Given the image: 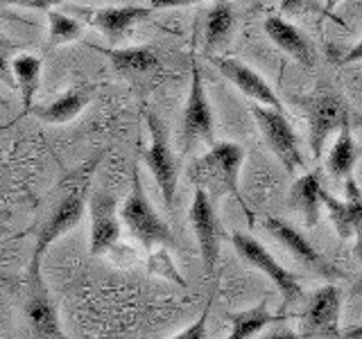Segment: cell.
I'll list each match as a JSON object with an SVG mask.
<instances>
[{
    "mask_svg": "<svg viewBox=\"0 0 362 339\" xmlns=\"http://www.w3.org/2000/svg\"><path fill=\"white\" fill-rule=\"evenodd\" d=\"M102 158V152L93 158H88L84 165H79L75 172L66 174L64 184L66 192L59 199V203L52 208L50 218L43 222L37 244L32 251V263H30V285H39L43 282L41 276V260L45 251L50 249L52 242H57L59 237H64L68 231H73L75 226L82 222V218L88 213V195H90V181H93V172Z\"/></svg>",
    "mask_w": 362,
    "mask_h": 339,
    "instance_id": "6da1fadb",
    "label": "cell"
},
{
    "mask_svg": "<svg viewBox=\"0 0 362 339\" xmlns=\"http://www.w3.org/2000/svg\"><path fill=\"white\" fill-rule=\"evenodd\" d=\"M245 161V150L238 143H215L211 150L190 165V179L197 188L218 195H231L249 213L247 201L240 195V167Z\"/></svg>",
    "mask_w": 362,
    "mask_h": 339,
    "instance_id": "7a4b0ae2",
    "label": "cell"
},
{
    "mask_svg": "<svg viewBox=\"0 0 362 339\" xmlns=\"http://www.w3.org/2000/svg\"><path fill=\"white\" fill-rule=\"evenodd\" d=\"M120 222L147 251L154 246H177L170 226L161 220V215L154 210L152 201L145 195L139 165H134L132 170V190L120 208Z\"/></svg>",
    "mask_w": 362,
    "mask_h": 339,
    "instance_id": "3957f363",
    "label": "cell"
},
{
    "mask_svg": "<svg viewBox=\"0 0 362 339\" xmlns=\"http://www.w3.org/2000/svg\"><path fill=\"white\" fill-rule=\"evenodd\" d=\"M143 120H145L147 131H150V147L145 150L143 158L147 167H150L158 190H161V197L165 201L168 210H173L177 179H179V163L173 152V145H170V131L165 127V122L158 118L154 111L143 109Z\"/></svg>",
    "mask_w": 362,
    "mask_h": 339,
    "instance_id": "277c9868",
    "label": "cell"
},
{
    "mask_svg": "<svg viewBox=\"0 0 362 339\" xmlns=\"http://www.w3.org/2000/svg\"><path fill=\"white\" fill-rule=\"evenodd\" d=\"M179 143L181 150L190 152L195 143H206L209 147L215 145V118L213 109L204 88V79L197 61L192 59V77H190V90L186 97L184 116H181V129H179Z\"/></svg>",
    "mask_w": 362,
    "mask_h": 339,
    "instance_id": "5b68a950",
    "label": "cell"
},
{
    "mask_svg": "<svg viewBox=\"0 0 362 339\" xmlns=\"http://www.w3.org/2000/svg\"><path fill=\"white\" fill-rule=\"evenodd\" d=\"M231 244L238 251V256H240L247 265H252L258 271H263V274L272 280V285L281 292L283 303H286V305L297 303L303 297V287H301L299 276L283 267L279 260L256 240V237L240 233V231H233L231 233Z\"/></svg>",
    "mask_w": 362,
    "mask_h": 339,
    "instance_id": "8992f818",
    "label": "cell"
},
{
    "mask_svg": "<svg viewBox=\"0 0 362 339\" xmlns=\"http://www.w3.org/2000/svg\"><path fill=\"white\" fill-rule=\"evenodd\" d=\"M249 111H252V116L258 124L260 133H263L265 143L269 145V150L274 152L281 165L286 167V172L297 174V170L303 167V154L297 141V133H294L286 113L263 107L258 102H252Z\"/></svg>",
    "mask_w": 362,
    "mask_h": 339,
    "instance_id": "52a82bcc",
    "label": "cell"
},
{
    "mask_svg": "<svg viewBox=\"0 0 362 339\" xmlns=\"http://www.w3.org/2000/svg\"><path fill=\"white\" fill-rule=\"evenodd\" d=\"M303 109L308 118V143L313 156L322 158L328 138L349 120V107L339 95L324 90V93L303 97Z\"/></svg>",
    "mask_w": 362,
    "mask_h": 339,
    "instance_id": "ba28073f",
    "label": "cell"
},
{
    "mask_svg": "<svg viewBox=\"0 0 362 339\" xmlns=\"http://www.w3.org/2000/svg\"><path fill=\"white\" fill-rule=\"evenodd\" d=\"M188 218H190V226H192V231H195L197 244H199L204 271H206V276H213L215 267H218V260H220L222 224H220L218 213H215L211 195L204 188L195 186V195H192Z\"/></svg>",
    "mask_w": 362,
    "mask_h": 339,
    "instance_id": "9c48e42d",
    "label": "cell"
},
{
    "mask_svg": "<svg viewBox=\"0 0 362 339\" xmlns=\"http://www.w3.org/2000/svg\"><path fill=\"white\" fill-rule=\"evenodd\" d=\"M265 231L274 237L276 242H281L288 251L299 260L303 267H308L310 271H315L317 276L326 278L328 282H335V280H344L346 274L342 269H337L335 265H331L328 260L320 254V249H315L308 237H305L301 231L294 229L292 224L283 222L281 218H274V215H267L263 220Z\"/></svg>",
    "mask_w": 362,
    "mask_h": 339,
    "instance_id": "30bf717a",
    "label": "cell"
},
{
    "mask_svg": "<svg viewBox=\"0 0 362 339\" xmlns=\"http://www.w3.org/2000/svg\"><path fill=\"white\" fill-rule=\"evenodd\" d=\"M88 215H90V256H105L120 240V213L118 201L105 190H90L88 195Z\"/></svg>",
    "mask_w": 362,
    "mask_h": 339,
    "instance_id": "8fae6325",
    "label": "cell"
},
{
    "mask_svg": "<svg viewBox=\"0 0 362 339\" xmlns=\"http://www.w3.org/2000/svg\"><path fill=\"white\" fill-rule=\"evenodd\" d=\"M209 61L218 68L240 93H245L247 97H252L254 102H258V105H263V107L283 111L279 95L272 90V86L254 71V68H249L247 64L238 59H231V56H220V54H211Z\"/></svg>",
    "mask_w": 362,
    "mask_h": 339,
    "instance_id": "7c38bea8",
    "label": "cell"
},
{
    "mask_svg": "<svg viewBox=\"0 0 362 339\" xmlns=\"http://www.w3.org/2000/svg\"><path fill=\"white\" fill-rule=\"evenodd\" d=\"M339 319H342V290L333 282L315 290L303 314L305 333L337 337Z\"/></svg>",
    "mask_w": 362,
    "mask_h": 339,
    "instance_id": "4fadbf2b",
    "label": "cell"
},
{
    "mask_svg": "<svg viewBox=\"0 0 362 339\" xmlns=\"http://www.w3.org/2000/svg\"><path fill=\"white\" fill-rule=\"evenodd\" d=\"M77 11L88 20V25L98 28L102 32V37H105L111 45H118L134 23H139L152 14V7H139V5L98 7V9L79 7Z\"/></svg>",
    "mask_w": 362,
    "mask_h": 339,
    "instance_id": "5bb4252c",
    "label": "cell"
},
{
    "mask_svg": "<svg viewBox=\"0 0 362 339\" xmlns=\"http://www.w3.org/2000/svg\"><path fill=\"white\" fill-rule=\"evenodd\" d=\"M346 186H344V199H335L331 192L324 190L320 192L322 197V203L326 206V213L328 218H331L333 226L337 235L342 237V240H349V237H354L356 231L362 226V190L360 186L356 184L354 177L344 179Z\"/></svg>",
    "mask_w": 362,
    "mask_h": 339,
    "instance_id": "9a60e30c",
    "label": "cell"
},
{
    "mask_svg": "<svg viewBox=\"0 0 362 339\" xmlns=\"http://www.w3.org/2000/svg\"><path fill=\"white\" fill-rule=\"evenodd\" d=\"M95 90H98V84L79 82L73 88H68L62 97L50 102V105H43V107L34 105L30 113L48 124H68L90 105V100L95 97Z\"/></svg>",
    "mask_w": 362,
    "mask_h": 339,
    "instance_id": "2e32d148",
    "label": "cell"
},
{
    "mask_svg": "<svg viewBox=\"0 0 362 339\" xmlns=\"http://www.w3.org/2000/svg\"><path fill=\"white\" fill-rule=\"evenodd\" d=\"M265 32L276 48H281L288 56H292L294 61L301 64L303 68H313V64H315L313 45L308 39H305V34L299 28H294L292 23H288L281 16H267L265 18Z\"/></svg>",
    "mask_w": 362,
    "mask_h": 339,
    "instance_id": "e0dca14e",
    "label": "cell"
},
{
    "mask_svg": "<svg viewBox=\"0 0 362 339\" xmlns=\"http://www.w3.org/2000/svg\"><path fill=\"white\" fill-rule=\"evenodd\" d=\"M25 314L32 323V328L37 331L43 339H66L62 328H59V314L50 299L45 282L39 285H30V297L25 303Z\"/></svg>",
    "mask_w": 362,
    "mask_h": 339,
    "instance_id": "ac0fdd59",
    "label": "cell"
},
{
    "mask_svg": "<svg viewBox=\"0 0 362 339\" xmlns=\"http://www.w3.org/2000/svg\"><path fill=\"white\" fill-rule=\"evenodd\" d=\"M93 50L105 54L111 66L127 77L147 75L161 66L156 50L150 45H132V48H100V45H93Z\"/></svg>",
    "mask_w": 362,
    "mask_h": 339,
    "instance_id": "d6986e66",
    "label": "cell"
},
{
    "mask_svg": "<svg viewBox=\"0 0 362 339\" xmlns=\"http://www.w3.org/2000/svg\"><path fill=\"white\" fill-rule=\"evenodd\" d=\"M322 170H310L305 172L303 177H299L297 181L292 184L290 190V206L301 213V218L305 222V226H315L320 222V203H322Z\"/></svg>",
    "mask_w": 362,
    "mask_h": 339,
    "instance_id": "ffe728a7",
    "label": "cell"
},
{
    "mask_svg": "<svg viewBox=\"0 0 362 339\" xmlns=\"http://www.w3.org/2000/svg\"><path fill=\"white\" fill-rule=\"evenodd\" d=\"M235 28V11L229 0H215V5L206 14V25H204V52L206 56L213 54V50L231 39Z\"/></svg>",
    "mask_w": 362,
    "mask_h": 339,
    "instance_id": "44dd1931",
    "label": "cell"
},
{
    "mask_svg": "<svg viewBox=\"0 0 362 339\" xmlns=\"http://www.w3.org/2000/svg\"><path fill=\"white\" fill-rule=\"evenodd\" d=\"M41 59L34 54H16L11 59V73H14L16 88H21V100H23V116H28L34 107V95L41 88Z\"/></svg>",
    "mask_w": 362,
    "mask_h": 339,
    "instance_id": "7402d4cb",
    "label": "cell"
},
{
    "mask_svg": "<svg viewBox=\"0 0 362 339\" xmlns=\"http://www.w3.org/2000/svg\"><path fill=\"white\" fill-rule=\"evenodd\" d=\"M356 158H358L356 141H354V133H351V122L346 120L342 127H339L337 138L326 156V172L335 179H349L351 172H354Z\"/></svg>",
    "mask_w": 362,
    "mask_h": 339,
    "instance_id": "603a6c76",
    "label": "cell"
},
{
    "mask_svg": "<svg viewBox=\"0 0 362 339\" xmlns=\"http://www.w3.org/2000/svg\"><path fill=\"white\" fill-rule=\"evenodd\" d=\"M226 319H229V323H231V333L226 335L224 339H252L256 333L263 331L265 326L281 321V316L272 314L265 308V303H256L254 308L226 314Z\"/></svg>",
    "mask_w": 362,
    "mask_h": 339,
    "instance_id": "cb8c5ba5",
    "label": "cell"
},
{
    "mask_svg": "<svg viewBox=\"0 0 362 339\" xmlns=\"http://www.w3.org/2000/svg\"><path fill=\"white\" fill-rule=\"evenodd\" d=\"M48 23H50V30H48V43L50 45H62L68 41H75L84 34V23L66 16V14H62V11L50 9Z\"/></svg>",
    "mask_w": 362,
    "mask_h": 339,
    "instance_id": "d4e9b609",
    "label": "cell"
},
{
    "mask_svg": "<svg viewBox=\"0 0 362 339\" xmlns=\"http://www.w3.org/2000/svg\"><path fill=\"white\" fill-rule=\"evenodd\" d=\"M14 50H16V45L0 32V82H5L9 88H16L14 73H11V52Z\"/></svg>",
    "mask_w": 362,
    "mask_h": 339,
    "instance_id": "484cf974",
    "label": "cell"
},
{
    "mask_svg": "<svg viewBox=\"0 0 362 339\" xmlns=\"http://www.w3.org/2000/svg\"><path fill=\"white\" fill-rule=\"evenodd\" d=\"M209 316H211V301L206 303V308L202 310V314L192 321L188 328H184L181 333H177L170 339H206L209 335Z\"/></svg>",
    "mask_w": 362,
    "mask_h": 339,
    "instance_id": "4316f807",
    "label": "cell"
},
{
    "mask_svg": "<svg viewBox=\"0 0 362 339\" xmlns=\"http://www.w3.org/2000/svg\"><path fill=\"white\" fill-rule=\"evenodd\" d=\"M0 3L18 5V7H28V9H43V11H50L54 5L68 3V0H0Z\"/></svg>",
    "mask_w": 362,
    "mask_h": 339,
    "instance_id": "83f0119b",
    "label": "cell"
},
{
    "mask_svg": "<svg viewBox=\"0 0 362 339\" xmlns=\"http://www.w3.org/2000/svg\"><path fill=\"white\" fill-rule=\"evenodd\" d=\"M308 3L310 0H281V11L283 14L297 16V14H301V11L308 9Z\"/></svg>",
    "mask_w": 362,
    "mask_h": 339,
    "instance_id": "f1b7e54d",
    "label": "cell"
},
{
    "mask_svg": "<svg viewBox=\"0 0 362 339\" xmlns=\"http://www.w3.org/2000/svg\"><path fill=\"white\" fill-rule=\"evenodd\" d=\"M202 0H150L152 9H170V7H186V5H195Z\"/></svg>",
    "mask_w": 362,
    "mask_h": 339,
    "instance_id": "f546056e",
    "label": "cell"
},
{
    "mask_svg": "<svg viewBox=\"0 0 362 339\" xmlns=\"http://www.w3.org/2000/svg\"><path fill=\"white\" fill-rule=\"evenodd\" d=\"M356 61H362V41L356 43L351 50H346V54H344L337 64H339V66H346V64H356Z\"/></svg>",
    "mask_w": 362,
    "mask_h": 339,
    "instance_id": "4dcf8cb0",
    "label": "cell"
},
{
    "mask_svg": "<svg viewBox=\"0 0 362 339\" xmlns=\"http://www.w3.org/2000/svg\"><path fill=\"white\" fill-rule=\"evenodd\" d=\"M260 339H301V337L294 331H290V328H279V331H272Z\"/></svg>",
    "mask_w": 362,
    "mask_h": 339,
    "instance_id": "1f68e13d",
    "label": "cell"
},
{
    "mask_svg": "<svg viewBox=\"0 0 362 339\" xmlns=\"http://www.w3.org/2000/svg\"><path fill=\"white\" fill-rule=\"evenodd\" d=\"M342 339H362V323L349 328V331L342 333Z\"/></svg>",
    "mask_w": 362,
    "mask_h": 339,
    "instance_id": "d6a6232c",
    "label": "cell"
},
{
    "mask_svg": "<svg viewBox=\"0 0 362 339\" xmlns=\"http://www.w3.org/2000/svg\"><path fill=\"white\" fill-rule=\"evenodd\" d=\"M7 218H9V215H5V213H0V242H3V237H5V240H9V237H7V233H9V226H7Z\"/></svg>",
    "mask_w": 362,
    "mask_h": 339,
    "instance_id": "836d02e7",
    "label": "cell"
},
{
    "mask_svg": "<svg viewBox=\"0 0 362 339\" xmlns=\"http://www.w3.org/2000/svg\"><path fill=\"white\" fill-rule=\"evenodd\" d=\"M356 256H358V260H360V265H362V226L356 231Z\"/></svg>",
    "mask_w": 362,
    "mask_h": 339,
    "instance_id": "e575fe53",
    "label": "cell"
},
{
    "mask_svg": "<svg viewBox=\"0 0 362 339\" xmlns=\"http://www.w3.org/2000/svg\"><path fill=\"white\" fill-rule=\"evenodd\" d=\"M324 3H326V11L331 14V11H333L339 3H342V0H324Z\"/></svg>",
    "mask_w": 362,
    "mask_h": 339,
    "instance_id": "d590c367",
    "label": "cell"
},
{
    "mask_svg": "<svg viewBox=\"0 0 362 339\" xmlns=\"http://www.w3.org/2000/svg\"><path fill=\"white\" fill-rule=\"evenodd\" d=\"M11 124H14V122H7V124H0V133H3V131H7V129L11 127Z\"/></svg>",
    "mask_w": 362,
    "mask_h": 339,
    "instance_id": "8d00e7d4",
    "label": "cell"
},
{
    "mask_svg": "<svg viewBox=\"0 0 362 339\" xmlns=\"http://www.w3.org/2000/svg\"><path fill=\"white\" fill-rule=\"evenodd\" d=\"M0 107H9V102H7V100H5L3 95H0Z\"/></svg>",
    "mask_w": 362,
    "mask_h": 339,
    "instance_id": "74e56055",
    "label": "cell"
},
{
    "mask_svg": "<svg viewBox=\"0 0 362 339\" xmlns=\"http://www.w3.org/2000/svg\"><path fill=\"white\" fill-rule=\"evenodd\" d=\"M356 292H358V294L362 292V278H360V282H358V287H356Z\"/></svg>",
    "mask_w": 362,
    "mask_h": 339,
    "instance_id": "f35d334b",
    "label": "cell"
},
{
    "mask_svg": "<svg viewBox=\"0 0 362 339\" xmlns=\"http://www.w3.org/2000/svg\"><path fill=\"white\" fill-rule=\"evenodd\" d=\"M5 242H7V240H3V242H0V246H3V244H5Z\"/></svg>",
    "mask_w": 362,
    "mask_h": 339,
    "instance_id": "ab89813d",
    "label": "cell"
},
{
    "mask_svg": "<svg viewBox=\"0 0 362 339\" xmlns=\"http://www.w3.org/2000/svg\"><path fill=\"white\" fill-rule=\"evenodd\" d=\"M358 3H360V5H362V0H358Z\"/></svg>",
    "mask_w": 362,
    "mask_h": 339,
    "instance_id": "60d3db41",
    "label": "cell"
}]
</instances>
